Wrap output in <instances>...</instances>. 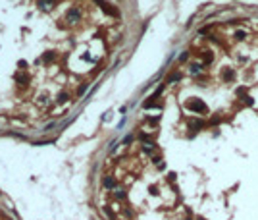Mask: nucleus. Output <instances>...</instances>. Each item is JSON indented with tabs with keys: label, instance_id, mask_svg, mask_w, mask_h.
Masks as SVG:
<instances>
[{
	"label": "nucleus",
	"instance_id": "obj_17",
	"mask_svg": "<svg viewBox=\"0 0 258 220\" xmlns=\"http://www.w3.org/2000/svg\"><path fill=\"white\" fill-rule=\"evenodd\" d=\"M235 37H237V39H245V31H237Z\"/></svg>",
	"mask_w": 258,
	"mask_h": 220
},
{
	"label": "nucleus",
	"instance_id": "obj_12",
	"mask_svg": "<svg viewBox=\"0 0 258 220\" xmlns=\"http://www.w3.org/2000/svg\"><path fill=\"white\" fill-rule=\"evenodd\" d=\"M54 128H56V124H54V122H52V124H48V126H46V128H44V129H43V131H50V129H54Z\"/></svg>",
	"mask_w": 258,
	"mask_h": 220
},
{
	"label": "nucleus",
	"instance_id": "obj_7",
	"mask_svg": "<svg viewBox=\"0 0 258 220\" xmlns=\"http://www.w3.org/2000/svg\"><path fill=\"white\" fill-rule=\"evenodd\" d=\"M68 99H69V95H68V93H60V95H58V103H60V104H64Z\"/></svg>",
	"mask_w": 258,
	"mask_h": 220
},
{
	"label": "nucleus",
	"instance_id": "obj_8",
	"mask_svg": "<svg viewBox=\"0 0 258 220\" xmlns=\"http://www.w3.org/2000/svg\"><path fill=\"white\" fill-rule=\"evenodd\" d=\"M179 77H181V73H171V75L168 77V83H171V81H177Z\"/></svg>",
	"mask_w": 258,
	"mask_h": 220
},
{
	"label": "nucleus",
	"instance_id": "obj_2",
	"mask_svg": "<svg viewBox=\"0 0 258 220\" xmlns=\"http://www.w3.org/2000/svg\"><path fill=\"white\" fill-rule=\"evenodd\" d=\"M65 18H68L69 21H73V23H75V21H79V18H81V12L77 10V8H71V10H69L68 14H65Z\"/></svg>",
	"mask_w": 258,
	"mask_h": 220
},
{
	"label": "nucleus",
	"instance_id": "obj_9",
	"mask_svg": "<svg viewBox=\"0 0 258 220\" xmlns=\"http://www.w3.org/2000/svg\"><path fill=\"white\" fill-rule=\"evenodd\" d=\"M114 195H116L118 199H125V191L123 189H116V193H114Z\"/></svg>",
	"mask_w": 258,
	"mask_h": 220
},
{
	"label": "nucleus",
	"instance_id": "obj_11",
	"mask_svg": "<svg viewBox=\"0 0 258 220\" xmlns=\"http://www.w3.org/2000/svg\"><path fill=\"white\" fill-rule=\"evenodd\" d=\"M85 91H87V83H83V85H81V87H79V91H77V95H83Z\"/></svg>",
	"mask_w": 258,
	"mask_h": 220
},
{
	"label": "nucleus",
	"instance_id": "obj_6",
	"mask_svg": "<svg viewBox=\"0 0 258 220\" xmlns=\"http://www.w3.org/2000/svg\"><path fill=\"white\" fill-rule=\"evenodd\" d=\"M223 77H226L227 81H231L233 77H235V73H233V70H231V68H226V70H223Z\"/></svg>",
	"mask_w": 258,
	"mask_h": 220
},
{
	"label": "nucleus",
	"instance_id": "obj_15",
	"mask_svg": "<svg viewBox=\"0 0 258 220\" xmlns=\"http://www.w3.org/2000/svg\"><path fill=\"white\" fill-rule=\"evenodd\" d=\"M245 93H247V89H245V87H239V89H237V95H245Z\"/></svg>",
	"mask_w": 258,
	"mask_h": 220
},
{
	"label": "nucleus",
	"instance_id": "obj_13",
	"mask_svg": "<svg viewBox=\"0 0 258 220\" xmlns=\"http://www.w3.org/2000/svg\"><path fill=\"white\" fill-rule=\"evenodd\" d=\"M104 210H106V214H108V216H110V218H112V220H114V218H116V216H114V213H112V210H110V209H108V207H104Z\"/></svg>",
	"mask_w": 258,
	"mask_h": 220
},
{
	"label": "nucleus",
	"instance_id": "obj_16",
	"mask_svg": "<svg viewBox=\"0 0 258 220\" xmlns=\"http://www.w3.org/2000/svg\"><path fill=\"white\" fill-rule=\"evenodd\" d=\"M52 56H54V54H52V52H46V54H44V62H48V60H50Z\"/></svg>",
	"mask_w": 258,
	"mask_h": 220
},
{
	"label": "nucleus",
	"instance_id": "obj_5",
	"mask_svg": "<svg viewBox=\"0 0 258 220\" xmlns=\"http://www.w3.org/2000/svg\"><path fill=\"white\" fill-rule=\"evenodd\" d=\"M202 126H204V124H202L200 120H195V122H191V124H189V128H191V129H195V131H198V129L202 128Z\"/></svg>",
	"mask_w": 258,
	"mask_h": 220
},
{
	"label": "nucleus",
	"instance_id": "obj_10",
	"mask_svg": "<svg viewBox=\"0 0 258 220\" xmlns=\"http://www.w3.org/2000/svg\"><path fill=\"white\" fill-rule=\"evenodd\" d=\"M200 68H202L200 64H193V66H191V73H198V72H200Z\"/></svg>",
	"mask_w": 258,
	"mask_h": 220
},
{
	"label": "nucleus",
	"instance_id": "obj_1",
	"mask_svg": "<svg viewBox=\"0 0 258 220\" xmlns=\"http://www.w3.org/2000/svg\"><path fill=\"white\" fill-rule=\"evenodd\" d=\"M189 110H193V112H196V114H204L206 112V104L202 103L200 99H191V100H187V104H185Z\"/></svg>",
	"mask_w": 258,
	"mask_h": 220
},
{
	"label": "nucleus",
	"instance_id": "obj_14",
	"mask_svg": "<svg viewBox=\"0 0 258 220\" xmlns=\"http://www.w3.org/2000/svg\"><path fill=\"white\" fill-rule=\"evenodd\" d=\"M187 56H189V52H183V54L179 56V62H185V60H187Z\"/></svg>",
	"mask_w": 258,
	"mask_h": 220
},
{
	"label": "nucleus",
	"instance_id": "obj_3",
	"mask_svg": "<svg viewBox=\"0 0 258 220\" xmlns=\"http://www.w3.org/2000/svg\"><path fill=\"white\" fill-rule=\"evenodd\" d=\"M56 0H39V8L40 10H50L52 6H54Z\"/></svg>",
	"mask_w": 258,
	"mask_h": 220
},
{
	"label": "nucleus",
	"instance_id": "obj_4",
	"mask_svg": "<svg viewBox=\"0 0 258 220\" xmlns=\"http://www.w3.org/2000/svg\"><path fill=\"white\" fill-rule=\"evenodd\" d=\"M102 185H104V187H108V189H114L116 182H114V178H112V176H106L104 180H102Z\"/></svg>",
	"mask_w": 258,
	"mask_h": 220
}]
</instances>
